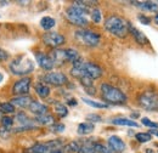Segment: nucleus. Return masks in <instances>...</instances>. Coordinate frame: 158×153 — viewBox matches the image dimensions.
<instances>
[{
	"mask_svg": "<svg viewBox=\"0 0 158 153\" xmlns=\"http://www.w3.org/2000/svg\"><path fill=\"white\" fill-rule=\"evenodd\" d=\"M89 14V6H86L84 1H74L73 5L66 10V19L74 26L85 27L89 24V21L86 19Z\"/></svg>",
	"mask_w": 158,
	"mask_h": 153,
	"instance_id": "1",
	"label": "nucleus"
},
{
	"mask_svg": "<svg viewBox=\"0 0 158 153\" xmlns=\"http://www.w3.org/2000/svg\"><path fill=\"white\" fill-rule=\"evenodd\" d=\"M105 29L112 35L118 38H125L129 33V22L119 16H110L105 21Z\"/></svg>",
	"mask_w": 158,
	"mask_h": 153,
	"instance_id": "2",
	"label": "nucleus"
},
{
	"mask_svg": "<svg viewBox=\"0 0 158 153\" xmlns=\"http://www.w3.org/2000/svg\"><path fill=\"white\" fill-rule=\"evenodd\" d=\"M101 94L105 102L112 105H124L127 102V95L116 86H112L108 83L101 84Z\"/></svg>",
	"mask_w": 158,
	"mask_h": 153,
	"instance_id": "3",
	"label": "nucleus"
},
{
	"mask_svg": "<svg viewBox=\"0 0 158 153\" xmlns=\"http://www.w3.org/2000/svg\"><path fill=\"white\" fill-rule=\"evenodd\" d=\"M9 69L15 76H26L34 71V63L31 58L21 55L9 64Z\"/></svg>",
	"mask_w": 158,
	"mask_h": 153,
	"instance_id": "4",
	"label": "nucleus"
},
{
	"mask_svg": "<svg viewBox=\"0 0 158 153\" xmlns=\"http://www.w3.org/2000/svg\"><path fill=\"white\" fill-rule=\"evenodd\" d=\"M139 106L146 111H155L158 110V98L155 93L145 91L140 94L138 97Z\"/></svg>",
	"mask_w": 158,
	"mask_h": 153,
	"instance_id": "5",
	"label": "nucleus"
},
{
	"mask_svg": "<svg viewBox=\"0 0 158 153\" xmlns=\"http://www.w3.org/2000/svg\"><path fill=\"white\" fill-rule=\"evenodd\" d=\"M76 37L84 43L85 45L90 46V48H95L100 44L101 35L99 33L94 32V31H89V29H79L76 32Z\"/></svg>",
	"mask_w": 158,
	"mask_h": 153,
	"instance_id": "6",
	"label": "nucleus"
},
{
	"mask_svg": "<svg viewBox=\"0 0 158 153\" xmlns=\"http://www.w3.org/2000/svg\"><path fill=\"white\" fill-rule=\"evenodd\" d=\"M59 148H62L61 140H54V141H48L45 143H37L27 148L24 153H51L52 151Z\"/></svg>",
	"mask_w": 158,
	"mask_h": 153,
	"instance_id": "7",
	"label": "nucleus"
},
{
	"mask_svg": "<svg viewBox=\"0 0 158 153\" xmlns=\"http://www.w3.org/2000/svg\"><path fill=\"white\" fill-rule=\"evenodd\" d=\"M43 43L46 45V46H50V48H59L61 45H63L66 43V38L56 32H46L44 35H43Z\"/></svg>",
	"mask_w": 158,
	"mask_h": 153,
	"instance_id": "8",
	"label": "nucleus"
},
{
	"mask_svg": "<svg viewBox=\"0 0 158 153\" xmlns=\"http://www.w3.org/2000/svg\"><path fill=\"white\" fill-rule=\"evenodd\" d=\"M43 80L54 86H62V85L67 84L68 78L66 76V74H63L61 72H50L43 76Z\"/></svg>",
	"mask_w": 158,
	"mask_h": 153,
	"instance_id": "9",
	"label": "nucleus"
},
{
	"mask_svg": "<svg viewBox=\"0 0 158 153\" xmlns=\"http://www.w3.org/2000/svg\"><path fill=\"white\" fill-rule=\"evenodd\" d=\"M31 83H32V79H31V78H28V76L21 78L20 80H17V81L14 84V86H12V94L26 96V94L29 93Z\"/></svg>",
	"mask_w": 158,
	"mask_h": 153,
	"instance_id": "10",
	"label": "nucleus"
},
{
	"mask_svg": "<svg viewBox=\"0 0 158 153\" xmlns=\"http://www.w3.org/2000/svg\"><path fill=\"white\" fill-rule=\"evenodd\" d=\"M81 68H83V71H84V73H85V76H89L90 79H99L102 76V69H101V67L98 66L96 63H93V62H84L83 63V66H81Z\"/></svg>",
	"mask_w": 158,
	"mask_h": 153,
	"instance_id": "11",
	"label": "nucleus"
},
{
	"mask_svg": "<svg viewBox=\"0 0 158 153\" xmlns=\"http://www.w3.org/2000/svg\"><path fill=\"white\" fill-rule=\"evenodd\" d=\"M107 142H108V147H110V150L112 152L122 153L125 150V143H124V141L119 136H116V135L110 136Z\"/></svg>",
	"mask_w": 158,
	"mask_h": 153,
	"instance_id": "12",
	"label": "nucleus"
},
{
	"mask_svg": "<svg viewBox=\"0 0 158 153\" xmlns=\"http://www.w3.org/2000/svg\"><path fill=\"white\" fill-rule=\"evenodd\" d=\"M35 60H37L38 64L43 69H45V71H51L55 67L54 61L51 60V57L49 55L44 54V52H37L35 54Z\"/></svg>",
	"mask_w": 158,
	"mask_h": 153,
	"instance_id": "13",
	"label": "nucleus"
},
{
	"mask_svg": "<svg viewBox=\"0 0 158 153\" xmlns=\"http://www.w3.org/2000/svg\"><path fill=\"white\" fill-rule=\"evenodd\" d=\"M129 33L133 35V38L135 39V41L140 44V45H148L150 44V40L147 39L146 34L142 33L141 31H139L138 28H135L130 22H129Z\"/></svg>",
	"mask_w": 158,
	"mask_h": 153,
	"instance_id": "14",
	"label": "nucleus"
},
{
	"mask_svg": "<svg viewBox=\"0 0 158 153\" xmlns=\"http://www.w3.org/2000/svg\"><path fill=\"white\" fill-rule=\"evenodd\" d=\"M133 5H135L142 11H150V12H158L157 1H131Z\"/></svg>",
	"mask_w": 158,
	"mask_h": 153,
	"instance_id": "15",
	"label": "nucleus"
},
{
	"mask_svg": "<svg viewBox=\"0 0 158 153\" xmlns=\"http://www.w3.org/2000/svg\"><path fill=\"white\" fill-rule=\"evenodd\" d=\"M50 57L54 61L55 66H62L63 63L68 62L67 61V56H66V50H62V49L52 50V52L50 54Z\"/></svg>",
	"mask_w": 158,
	"mask_h": 153,
	"instance_id": "16",
	"label": "nucleus"
},
{
	"mask_svg": "<svg viewBox=\"0 0 158 153\" xmlns=\"http://www.w3.org/2000/svg\"><path fill=\"white\" fill-rule=\"evenodd\" d=\"M28 110H29L33 114H35V117L48 114V111H49V108H48L46 105H44V103H41V102H38V101H33V102L31 103V106L28 107Z\"/></svg>",
	"mask_w": 158,
	"mask_h": 153,
	"instance_id": "17",
	"label": "nucleus"
},
{
	"mask_svg": "<svg viewBox=\"0 0 158 153\" xmlns=\"http://www.w3.org/2000/svg\"><path fill=\"white\" fill-rule=\"evenodd\" d=\"M33 102L32 97L29 96H20V97H15L10 101V103H12L14 106H17L20 108H28L31 106V103Z\"/></svg>",
	"mask_w": 158,
	"mask_h": 153,
	"instance_id": "18",
	"label": "nucleus"
},
{
	"mask_svg": "<svg viewBox=\"0 0 158 153\" xmlns=\"http://www.w3.org/2000/svg\"><path fill=\"white\" fill-rule=\"evenodd\" d=\"M112 124L114 125H120V126H130V128H138L139 124L135 120L127 119V118H113L111 120Z\"/></svg>",
	"mask_w": 158,
	"mask_h": 153,
	"instance_id": "19",
	"label": "nucleus"
},
{
	"mask_svg": "<svg viewBox=\"0 0 158 153\" xmlns=\"http://www.w3.org/2000/svg\"><path fill=\"white\" fill-rule=\"evenodd\" d=\"M95 129V125L90 122H85V123H80L78 125V134L79 135H88L91 134Z\"/></svg>",
	"mask_w": 158,
	"mask_h": 153,
	"instance_id": "20",
	"label": "nucleus"
},
{
	"mask_svg": "<svg viewBox=\"0 0 158 153\" xmlns=\"http://www.w3.org/2000/svg\"><path fill=\"white\" fill-rule=\"evenodd\" d=\"M34 120L40 125H54L55 124V118L50 114L38 115V117H35Z\"/></svg>",
	"mask_w": 158,
	"mask_h": 153,
	"instance_id": "21",
	"label": "nucleus"
},
{
	"mask_svg": "<svg viewBox=\"0 0 158 153\" xmlns=\"http://www.w3.org/2000/svg\"><path fill=\"white\" fill-rule=\"evenodd\" d=\"M56 26V21L52 19V17H49V16H45L40 19V27L45 31H50L54 27Z\"/></svg>",
	"mask_w": 158,
	"mask_h": 153,
	"instance_id": "22",
	"label": "nucleus"
},
{
	"mask_svg": "<svg viewBox=\"0 0 158 153\" xmlns=\"http://www.w3.org/2000/svg\"><path fill=\"white\" fill-rule=\"evenodd\" d=\"M35 93L41 98H46V97H49V95H50V88L46 86V85H44V84H37L35 85Z\"/></svg>",
	"mask_w": 158,
	"mask_h": 153,
	"instance_id": "23",
	"label": "nucleus"
},
{
	"mask_svg": "<svg viewBox=\"0 0 158 153\" xmlns=\"http://www.w3.org/2000/svg\"><path fill=\"white\" fill-rule=\"evenodd\" d=\"M66 56H67V61L72 62V63L77 62L78 60L81 58L80 55H79V52L77 50H74V49H66Z\"/></svg>",
	"mask_w": 158,
	"mask_h": 153,
	"instance_id": "24",
	"label": "nucleus"
},
{
	"mask_svg": "<svg viewBox=\"0 0 158 153\" xmlns=\"http://www.w3.org/2000/svg\"><path fill=\"white\" fill-rule=\"evenodd\" d=\"M79 148H80V146H79L78 142L77 141H72V142L67 143L62 150H63L64 153H78Z\"/></svg>",
	"mask_w": 158,
	"mask_h": 153,
	"instance_id": "25",
	"label": "nucleus"
},
{
	"mask_svg": "<svg viewBox=\"0 0 158 153\" xmlns=\"http://www.w3.org/2000/svg\"><path fill=\"white\" fill-rule=\"evenodd\" d=\"M55 112H56V114L59 115L60 118H64L68 114V108L63 103L57 102V103H55Z\"/></svg>",
	"mask_w": 158,
	"mask_h": 153,
	"instance_id": "26",
	"label": "nucleus"
},
{
	"mask_svg": "<svg viewBox=\"0 0 158 153\" xmlns=\"http://www.w3.org/2000/svg\"><path fill=\"white\" fill-rule=\"evenodd\" d=\"M94 143H95V142L91 143L90 141L84 142V143L80 146L78 153H95V151H94Z\"/></svg>",
	"mask_w": 158,
	"mask_h": 153,
	"instance_id": "27",
	"label": "nucleus"
},
{
	"mask_svg": "<svg viewBox=\"0 0 158 153\" xmlns=\"http://www.w3.org/2000/svg\"><path fill=\"white\" fill-rule=\"evenodd\" d=\"M135 139L136 141L140 142V143H146V142H150L152 136L148 134V133H138L135 135Z\"/></svg>",
	"mask_w": 158,
	"mask_h": 153,
	"instance_id": "28",
	"label": "nucleus"
},
{
	"mask_svg": "<svg viewBox=\"0 0 158 153\" xmlns=\"http://www.w3.org/2000/svg\"><path fill=\"white\" fill-rule=\"evenodd\" d=\"M0 111L2 113H15V106L10 102L0 103Z\"/></svg>",
	"mask_w": 158,
	"mask_h": 153,
	"instance_id": "29",
	"label": "nucleus"
},
{
	"mask_svg": "<svg viewBox=\"0 0 158 153\" xmlns=\"http://www.w3.org/2000/svg\"><path fill=\"white\" fill-rule=\"evenodd\" d=\"M83 102H85L86 105L91 106V107H95V108H108V105L107 103H101V102H96V101H93V100H89V98H83Z\"/></svg>",
	"mask_w": 158,
	"mask_h": 153,
	"instance_id": "30",
	"label": "nucleus"
},
{
	"mask_svg": "<svg viewBox=\"0 0 158 153\" xmlns=\"http://www.w3.org/2000/svg\"><path fill=\"white\" fill-rule=\"evenodd\" d=\"M16 119L20 122L21 124H23V125H34V124H33V122H32V119H31L29 117H27L24 113H22V112L17 114Z\"/></svg>",
	"mask_w": 158,
	"mask_h": 153,
	"instance_id": "31",
	"label": "nucleus"
},
{
	"mask_svg": "<svg viewBox=\"0 0 158 153\" xmlns=\"http://www.w3.org/2000/svg\"><path fill=\"white\" fill-rule=\"evenodd\" d=\"M94 151H95V153H113L110 150V147H106L105 145L99 143V142L94 143Z\"/></svg>",
	"mask_w": 158,
	"mask_h": 153,
	"instance_id": "32",
	"label": "nucleus"
},
{
	"mask_svg": "<svg viewBox=\"0 0 158 153\" xmlns=\"http://www.w3.org/2000/svg\"><path fill=\"white\" fill-rule=\"evenodd\" d=\"M90 16H91V19H93V22H95V23H100V22H101V19H102L101 11H100L98 7L93 9V11L90 12Z\"/></svg>",
	"mask_w": 158,
	"mask_h": 153,
	"instance_id": "33",
	"label": "nucleus"
},
{
	"mask_svg": "<svg viewBox=\"0 0 158 153\" xmlns=\"http://www.w3.org/2000/svg\"><path fill=\"white\" fill-rule=\"evenodd\" d=\"M80 83L81 85L84 86V89H89V88H94V84H93V79H90L89 76H81L80 79Z\"/></svg>",
	"mask_w": 158,
	"mask_h": 153,
	"instance_id": "34",
	"label": "nucleus"
},
{
	"mask_svg": "<svg viewBox=\"0 0 158 153\" xmlns=\"http://www.w3.org/2000/svg\"><path fill=\"white\" fill-rule=\"evenodd\" d=\"M141 123H142L145 126H147V128H151V129H158V123L150 120V119H148V118H146V117L141 118Z\"/></svg>",
	"mask_w": 158,
	"mask_h": 153,
	"instance_id": "35",
	"label": "nucleus"
},
{
	"mask_svg": "<svg viewBox=\"0 0 158 153\" xmlns=\"http://www.w3.org/2000/svg\"><path fill=\"white\" fill-rule=\"evenodd\" d=\"M1 124H2L4 128H11L14 125V119L9 115H4L1 118Z\"/></svg>",
	"mask_w": 158,
	"mask_h": 153,
	"instance_id": "36",
	"label": "nucleus"
},
{
	"mask_svg": "<svg viewBox=\"0 0 158 153\" xmlns=\"http://www.w3.org/2000/svg\"><path fill=\"white\" fill-rule=\"evenodd\" d=\"M86 120H89L90 123H99L102 120V117L101 115H98V114H88L86 115Z\"/></svg>",
	"mask_w": 158,
	"mask_h": 153,
	"instance_id": "37",
	"label": "nucleus"
},
{
	"mask_svg": "<svg viewBox=\"0 0 158 153\" xmlns=\"http://www.w3.org/2000/svg\"><path fill=\"white\" fill-rule=\"evenodd\" d=\"M33 129H37L35 125H22L20 128H16L14 129V133H21V131H26V130H33Z\"/></svg>",
	"mask_w": 158,
	"mask_h": 153,
	"instance_id": "38",
	"label": "nucleus"
},
{
	"mask_svg": "<svg viewBox=\"0 0 158 153\" xmlns=\"http://www.w3.org/2000/svg\"><path fill=\"white\" fill-rule=\"evenodd\" d=\"M51 130H52L54 133H62V131L64 130V125H63V124H57V123H55L54 125H51Z\"/></svg>",
	"mask_w": 158,
	"mask_h": 153,
	"instance_id": "39",
	"label": "nucleus"
},
{
	"mask_svg": "<svg viewBox=\"0 0 158 153\" xmlns=\"http://www.w3.org/2000/svg\"><path fill=\"white\" fill-rule=\"evenodd\" d=\"M138 19L140 21V23H142V24H146V26H148V24L151 23V19H148L147 16L142 15V14H140V15H138Z\"/></svg>",
	"mask_w": 158,
	"mask_h": 153,
	"instance_id": "40",
	"label": "nucleus"
},
{
	"mask_svg": "<svg viewBox=\"0 0 158 153\" xmlns=\"http://www.w3.org/2000/svg\"><path fill=\"white\" fill-rule=\"evenodd\" d=\"M7 58H9V54H7V51H5L4 49H1V48H0V62L6 61Z\"/></svg>",
	"mask_w": 158,
	"mask_h": 153,
	"instance_id": "41",
	"label": "nucleus"
},
{
	"mask_svg": "<svg viewBox=\"0 0 158 153\" xmlns=\"http://www.w3.org/2000/svg\"><path fill=\"white\" fill-rule=\"evenodd\" d=\"M67 103H68L69 106H77V100H76V98H69V100L67 101Z\"/></svg>",
	"mask_w": 158,
	"mask_h": 153,
	"instance_id": "42",
	"label": "nucleus"
},
{
	"mask_svg": "<svg viewBox=\"0 0 158 153\" xmlns=\"http://www.w3.org/2000/svg\"><path fill=\"white\" fill-rule=\"evenodd\" d=\"M148 134H150V135H156V136L158 137V130H157V129H151V130L148 131Z\"/></svg>",
	"mask_w": 158,
	"mask_h": 153,
	"instance_id": "43",
	"label": "nucleus"
},
{
	"mask_svg": "<svg viewBox=\"0 0 158 153\" xmlns=\"http://www.w3.org/2000/svg\"><path fill=\"white\" fill-rule=\"evenodd\" d=\"M51 153H64V152H63V150H62V148H59V150H55V151H52Z\"/></svg>",
	"mask_w": 158,
	"mask_h": 153,
	"instance_id": "44",
	"label": "nucleus"
},
{
	"mask_svg": "<svg viewBox=\"0 0 158 153\" xmlns=\"http://www.w3.org/2000/svg\"><path fill=\"white\" fill-rule=\"evenodd\" d=\"M153 21H155V23H156V24H158V12L156 14V15H155V17H153Z\"/></svg>",
	"mask_w": 158,
	"mask_h": 153,
	"instance_id": "45",
	"label": "nucleus"
},
{
	"mask_svg": "<svg viewBox=\"0 0 158 153\" xmlns=\"http://www.w3.org/2000/svg\"><path fill=\"white\" fill-rule=\"evenodd\" d=\"M145 153H155V151H153V150H151V148H147V150L145 151Z\"/></svg>",
	"mask_w": 158,
	"mask_h": 153,
	"instance_id": "46",
	"label": "nucleus"
},
{
	"mask_svg": "<svg viewBox=\"0 0 158 153\" xmlns=\"http://www.w3.org/2000/svg\"><path fill=\"white\" fill-rule=\"evenodd\" d=\"M2 80H4V74H2L1 72H0V83H1Z\"/></svg>",
	"mask_w": 158,
	"mask_h": 153,
	"instance_id": "47",
	"label": "nucleus"
},
{
	"mask_svg": "<svg viewBox=\"0 0 158 153\" xmlns=\"http://www.w3.org/2000/svg\"><path fill=\"white\" fill-rule=\"evenodd\" d=\"M131 117H133V118H138L139 113H131Z\"/></svg>",
	"mask_w": 158,
	"mask_h": 153,
	"instance_id": "48",
	"label": "nucleus"
},
{
	"mask_svg": "<svg viewBox=\"0 0 158 153\" xmlns=\"http://www.w3.org/2000/svg\"><path fill=\"white\" fill-rule=\"evenodd\" d=\"M157 4H158V1H157Z\"/></svg>",
	"mask_w": 158,
	"mask_h": 153,
	"instance_id": "49",
	"label": "nucleus"
}]
</instances>
